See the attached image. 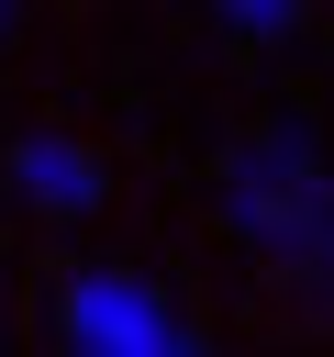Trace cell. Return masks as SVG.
Here are the masks:
<instances>
[{"instance_id":"4","label":"cell","mask_w":334,"mask_h":357,"mask_svg":"<svg viewBox=\"0 0 334 357\" xmlns=\"http://www.w3.org/2000/svg\"><path fill=\"white\" fill-rule=\"evenodd\" d=\"M312 11H289V0H223L212 11V33H234V45H289Z\"/></svg>"},{"instance_id":"1","label":"cell","mask_w":334,"mask_h":357,"mask_svg":"<svg viewBox=\"0 0 334 357\" xmlns=\"http://www.w3.org/2000/svg\"><path fill=\"white\" fill-rule=\"evenodd\" d=\"M223 223L256 245L278 290L334 312V156L312 145V123H256L223 156Z\"/></svg>"},{"instance_id":"2","label":"cell","mask_w":334,"mask_h":357,"mask_svg":"<svg viewBox=\"0 0 334 357\" xmlns=\"http://www.w3.org/2000/svg\"><path fill=\"white\" fill-rule=\"evenodd\" d=\"M56 335H67V357H212L178 324V301L134 268H78L56 290Z\"/></svg>"},{"instance_id":"3","label":"cell","mask_w":334,"mask_h":357,"mask_svg":"<svg viewBox=\"0 0 334 357\" xmlns=\"http://www.w3.org/2000/svg\"><path fill=\"white\" fill-rule=\"evenodd\" d=\"M11 190H22L33 212H56V223H78V212H100V201H111L100 156H89L78 134H22V145H11Z\"/></svg>"},{"instance_id":"5","label":"cell","mask_w":334,"mask_h":357,"mask_svg":"<svg viewBox=\"0 0 334 357\" xmlns=\"http://www.w3.org/2000/svg\"><path fill=\"white\" fill-rule=\"evenodd\" d=\"M0 45H11V11H0Z\"/></svg>"}]
</instances>
